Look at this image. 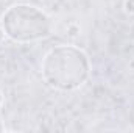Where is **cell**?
I'll return each mask as SVG.
<instances>
[{"label": "cell", "instance_id": "obj_2", "mask_svg": "<svg viewBox=\"0 0 134 133\" xmlns=\"http://www.w3.org/2000/svg\"><path fill=\"white\" fill-rule=\"evenodd\" d=\"M2 27L8 38L19 42L36 41L50 34L47 16L34 6L14 5L2 16Z\"/></svg>", "mask_w": 134, "mask_h": 133}, {"label": "cell", "instance_id": "obj_3", "mask_svg": "<svg viewBox=\"0 0 134 133\" xmlns=\"http://www.w3.org/2000/svg\"><path fill=\"white\" fill-rule=\"evenodd\" d=\"M0 105H2V91H0Z\"/></svg>", "mask_w": 134, "mask_h": 133}, {"label": "cell", "instance_id": "obj_1", "mask_svg": "<svg viewBox=\"0 0 134 133\" xmlns=\"http://www.w3.org/2000/svg\"><path fill=\"white\" fill-rule=\"evenodd\" d=\"M42 75L48 86L56 89H75L89 75V60L86 53L72 45L52 49L42 61Z\"/></svg>", "mask_w": 134, "mask_h": 133}]
</instances>
